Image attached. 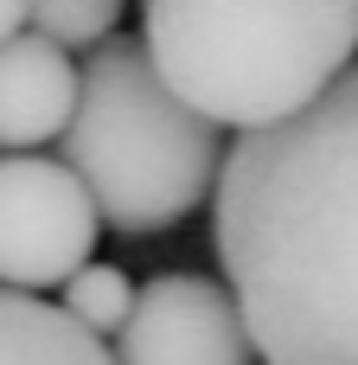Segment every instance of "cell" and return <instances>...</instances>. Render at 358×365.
I'll return each mask as SVG.
<instances>
[{
	"mask_svg": "<svg viewBox=\"0 0 358 365\" xmlns=\"http://www.w3.org/2000/svg\"><path fill=\"white\" fill-rule=\"evenodd\" d=\"M211 237L256 365H358V64L295 122L237 135Z\"/></svg>",
	"mask_w": 358,
	"mask_h": 365,
	"instance_id": "6da1fadb",
	"label": "cell"
},
{
	"mask_svg": "<svg viewBox=\"0 0 358 365\" xmlns=\"http://www.w3.org/2000/svg\"><path fill=\"white\" fill-rule=\"evenodd\" d=\"M141 45L211 128L263 135L314 109L358 64L352 0H154Z\"/></svg>",
	"mask_w": 358,
	"mask_h": 365,
	"instance_id": "7a4b0ae2",
	"label": "cell"
},
{
	"mask_svg": "<svg viewBox=\"0 0 358 365\" xmlns=\"http://www.w3.org/2000/svg\"><path fill=\"white\" fill-rule=\"evenodd\" d=\"M64 167L83 180L109 231L154 237L205 205L224 167V135L160 83L141 38H109L77 71Z\"/></svg>",
	"mask_w": 358,
	"mask_h": 365,
	"instance_id": "3957f363",
	"label": "cell"
},
{
	"mask_svg": "<svg viewBox=\"0 0 358 365\" xmlns=\"http://www.w3.org/2000/svg\"><path fill=\"white\" fill-rule=\"evenodd\" d=\"M96 205L64 160L0 154V289H64L96 257Z\"/></svg>",
	"mask_w": 358,
	"mask_h": 365,
	"instance_id": "277c9868",
	"label": "cell"
},
{
	"mask_svg": "<svg viewBox=\"0 0 358 365\" xmlns=\"http://www.w3.org/2000/svg\"><path fill=\"white\" fill-rule=\"evenodd\" d=\"M115 365H256L231 289L205 276H154L115 334Z\"/></svg>",
	"mask_w": 358,
	"mask_h": 365,
	"instance_id": "5b68a950",
	"label": "cell"
},
{
	"mask_svg": "<svg viewBox=\"0 0 358 365\" xmlns=\"http://www.w3.org/2000/svg\"><path fill=\"white\" fill-rule=\"evenodd\" d=\"M77 109V58L45 45L38 32H19L0 45V148L32 154L51 135L70 128Z\"/></svg>",
	"mask_w": 358,
	"mask_h": 365,
	"instance_id": "8992f818",
	"label": "cell"
},
{
	"mask_svg": "<svg viewBox=\"0 0 358 365\" xmlns=\"http://www.w3.org/2000/svg\"><path fill=\"white\" fill-rule=\"evenodd\" d=\"M0 365H115V353L90 340L64 308L0 289Z\"/></svg>",
	"mask_w": 358,
	"mask_h": 365,
	"instance_id": "52a82bcc",
	"label": "cell"
},
{
	"mask_svg": "<svg viewBox=\"0 0 358 365\" xmlns=\"http://www.w3.org/2000/svg\"><path fill=\"white\" fill-rule=\"evenodd\" d=\"M90 340H102V334H122L128 327V314H135V282H128V269H115V263H83L70 282H64V302H58Z\"/></svg>",
	"mask_w": 358,
	"mask_h": 365,
	"instance_id": "ba28073f",
	"label": "cell"
},
{
	"mask_svg": "<svg viewBox=\"0 0 358 365\" xmlns=\"http://www.w3.org/2000/svg\"><path fill=\"white\" fill-rule=\"evenodd\" d=\"M115 26H122L115 0H38V6H26V32H38L58 51H96L115 38Z\"/></svg>",
	"mask_w": 358,
	"mask_h": 365,
	"instance_id": "9c48e42d",
	"label": "cell"
},
{
	"mask_svg": "<svg viewBox=\"0 0 358 365\" xmlns=\"http://www.w3.org/2000/svg\"><path fill=\"white\" fill-rule=\"evenodd\" d=\"M19 32H26V6L0 0V45H6V38H19Z\"/></svg>",
	"mask_w": 358,
	"mask_h": 365,
	"instance_id": "30bf717a",
	"label": "cell"
}]
</instances>
